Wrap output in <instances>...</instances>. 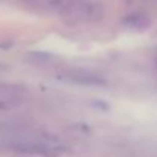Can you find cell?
Masks as SVG:
<instances>
[{
	"label": "cell",
	"mask_w": 157,
	"mask_h": 157,
	"mask_svg": "<svg viewBox=\"0 0 157 157\" xmlns=\"http://www.w3.org/2000/svg\"><path fill=\"white\" fill-rule=\"evenodd\" d=\"M23 98L21 90L15 89L12 86H0V104H11V102H20Z\"/></svg>",
	"instance_id": "1"
}]
</instances>
